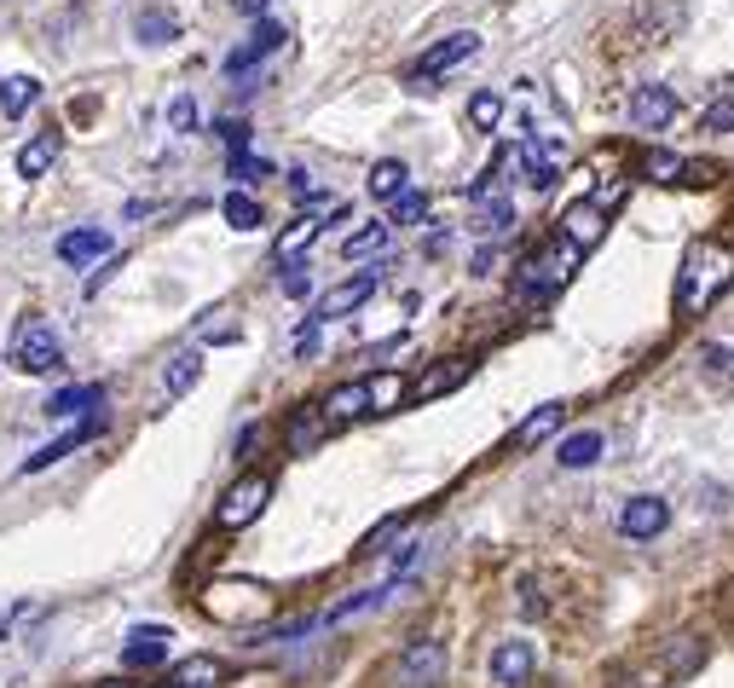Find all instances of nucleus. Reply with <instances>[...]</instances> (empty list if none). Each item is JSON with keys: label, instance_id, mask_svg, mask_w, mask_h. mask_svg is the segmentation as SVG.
<instances>
[{"label": "nucleus", "instance_id": "nucleus-1", "mask_svg": "<svg viewBox=\"0 0 734 688\" xmlns=\"http://www.w3.org/2000/svg\"><path fill=\"white\" fill-rule=\"evenodd\" d=\"M729 283H734V249H723V243H711V237H695L688 255H683V267H677V313L700 318Z\"/></svg>", "mask_w": 734, "mask_h": 688}, {"label": "nucleus", "instance_id": "nucleus-2", "mask_svg": "<svg viewBox=\"0 0 734 688\" xmlns=\"http://www.w3.org/2000/svg\"><path fill=\"white\" fill-rule=\"evenodd\" d=\"M12 364L24 376H53V371H65V341L53 336V324L40 318V313H24L18 318V330H12Z\"/></svg>", "mask_w": 734, "mask_h": 688}, {"label": "nucleus", "instance_id": "nucleus-3", "mask_svg": "<svg viewBox=\"0 0 734 688\" xmlns=\"http://www.w3.org/2000/svg\"><path fill=\"white\" fill-rule=\"evenodd\" d=\"M579 260H584V249L579 243H567L561 232L544 243V249L526 260V278H521V295H556V290H567V283H573V272H579Z\"/></svg>", "mask_w": 734, "mask_h": 688}, {"label": "nucleus", "instance_id": "nucleus-4", "mask_svg": "<svg viewBox=\"0 0 734 688\" xmlns=\"http://www.w3.org/2000/svg\"><path fill=\"white\" fill-rule=\"evenodd\" d=\"M267 498H272V480H267V475H243V480H232L226 492H220V503H214V521L226 526V533H237V526L260 521V510H267Z\"/></svg>", "mask_w": 734, "mask_h": 688}, {"label": "nucleus", "instance_id": "nucleus-5", "mask_svg": "<svg viewBox=\"0 0 734 688\" xmlns=\"http://www.w3.org/2000/svg\"><path fill=\"white\" fill-rule=\"evenodd\" d=\"M445 672H452V654H445V642H434V637H417L399 654V688H440Z\"/></svg>", "mask_w": 734, "mask_h": 688}, {"label": "nucleus", "instance_id": "nucleus-6", "mask_svg": "<svg viewBox=\"0 0 734 688\" xmlns=\"http://www.w3.org/2000/svg\"><path fill=\"white\" fill-rule=\"evenodd\" d=\"M480 53V35L475 30H457V35H445V40H434L417 65H411V81H428V75H440V70H457V65H468V58Z\"/></svg>", "mask_w": 734, "mask_h": 688}, {"label": "nucleus", "instance_id": "nucleus-7", "mask_svg": "<svg viewBox=\"0 0 734 688\" xmlns=\"http://www.w3.org/2000/svg\"><path fill=\"white\" fill-rule=\"evenodd\" d=\"M283 40H290V30L278 24V18H255V30H249V40H243V47L226 58V75H249L260 58H272Z\"/></svg>", "mask_w": 734, "mask_h": 688}, {"label": "nucleus", "instance_id": "nucleus-8", "mask_svg": "<svg viewBox=\"0 0 734 688\" xmlns=\"http://www.w3.org/2000/svg\"><path fill=\"white\" fill-rule=\"evenodd\" d=\"M371 295H376V272H353V278H341L336 290H324V295H318V313H313V318H318V324L348 318V313H359Z\"/></svg>", "mask_w": 734, "mask_h": 688}, {"label": "nucleus", "instance_id": "nucleus-9", "mask_svg": "<svg viewBox=\"0 0 734 688\" xmlns=\"http://www.w3.org/2000/svg\"><path fill=\"white\" fill-rule=\"evenodd\" d=\"M665 526H671V503L654 498V492L630 498L625 510H619V533H625V538H660Z\"/></svg>", "mask_w": 734, "mask_h": 688}, {"label": "nucleus", "instance_id": "nucleus-10", "mask_svg": "<svg viewBox=\"0 0 734 688\" xmlns=\"http://www.w3.org/2000/svg\"><path fill=\"white\" fill-rule=\"evenodd\" d=\"M533 665H538V648L521 642V637H509V642L492 648V683L498 688H521L526 677H533Z\"/></svg>", "mask_w": 734, "mask_h": 688}, {"label": "nucleus", "instance_id": "nucleus-11", "mask_svg": "<svg viewBox=\"0 0 734 688\" xmlns=\"http://www.w3.org/2000/svg\"><path fill=\"white\" fill-rule=\"evenodd\" d=\"M630 121L648 128V133L671 128V121H677V88H637L630 93Z\"/></svg>", "mask_w": 734, "mask_h": 688}, {"label": "nucleus", "instance_id": "nucleus-12", "mask_svg": "<svg viewBox=\"0 0 734 688\" xmlns=\"http://www.w3.org/2000/svg\"><path fill=\"white\" fill-rule=\"evenodd\" d=\"M561 237H567V243H579V249H596V243L607 237V209H596L590 197L567 202V214H561Z\"/></svg>", "mask_w": 734, "mask_h": 688}, {"label": "nucleus", "instance_id": "nucleus-13", "mask_svg": "<svg viewBox=\"0 0 734 688\" xmlns=\"http://www.w3.org/2000/svg\"><path fill=\"white\" fill-rule=\"evenodd\" d=\"M110 249H116V237L105 226H81V232L58 237V260H65V267H93V260H105Z\"/></svg>", "mask_w": 734, "mask_h": 688}, {"label": "nucleus", "instance_id": "nucleus-14", "mask_svg": "<svg viewBox=\"0 0 734 688\" xmlns=\"http://www.w3.org/2000/svg\"><path fill=\"white\" fill-rule=\"evenodd\" d=\"M468 371H475V359H440V364H428V371L411 382V394H405V399H440V394H452L457 382H468Z\"/></svg>", "mask_w": 734, "mask_h": 688}, {"label": "nucleus", "instance_id": "nucleus-15", "mask_svg": "<svg viewBox=\"0 0 734 688\" xmlns=\"http://www.w3.org/2000/svg\"><path fill=\"white\" fill-rule=\"evenodd\" d=\"M324 434H330V422H324L318 405H301V411L283 422V445H290V457H307L324 445Z\"/></svg>", "mask_w": 734, "mask_h": 688}, {"label": "nucleus", "instance_id": "nucleus-16", "mask_svg": "<svg viewBox=\"0 0 734 688\" xmlns=\"http://www.w3.org/2000/svg\"><path fill=\"white\" fill-rule=\"evenodd\" d=\"M318 411H324V422H330V429H336V422H353V417H371V388H364V376H359V382H341V388H330Z\"/></svg>", "mask_w": 734, "mask_h": 688}, {"label": "nucleus", "instance_id": "nucleus-17", "mask_svg": "<svg viewBox=\"0 0 734 688\" xmlns=\"http://www.w3.org/2000/svg\"><path fill=\"white\" fill-rule=\"evenodd\" d=\"M98 429H105V417H88V422H81V429H70V434H58L53 445H40V452H30L24 457V475H40V469H53V463L58 457H70L75 452V445H88Z\"/></svg>", "mask_w": 734, "mask_h": 688}, {"label": "nucleus", "instance_id": "nucleus-18", "mask_svg": "<svg viewBox=\"0 0 734 688\" xmlns=\"http://www.w3.org/2000/svg\"><path fill=\"white\" fill-rule=\"evenodd\" d=\"M121 665L128 672H156V665H168V631H133L128 648H121Z\"/></svg>", "mask_w": 734, "mask_h": 688}, {"label": "nucleus", "instance_id": "nucleus-19", "mask_svg": "<svg viewBox=\"0 0 734 688\" xmlns=\"http://www.w3.org/2000/svg\"><path fill=\"white\" fill-rule=\"evenodd\" d=\"M105 411V388L98 382H75V388H58L47 399V417H98Z\"/></svg>", "mask_w": 734, "mask_h": 688}, {"label": "nucleus", "instance_id": "nucleus-20", "mask_svg": "<svg viewBox=\"0 0 734 688\" xmlns=\"http://www.w3.org/2000/svg\"><path fill=\"white\" fill-rule=\"evenodd\" d=\"M232 665L226 660H214V654H191V660H179L174 672H168V688H214V683H226Z\"/></svg>", "mask_w": 734, "mask_h": 688}, {"label": "nucleus", "instance_id": "nucleus-21", "mask_svg": "<svg viewBox=\"0 0 734 688\" xmlns=\"http://www.w3.org/2000/svg\"><path fill=\"white\" fill-rule=\"evenodd\" d=\"M561 422H567V405H561V399H549V405H538V411L515 429V445H521V452H533V445H544L549 434L561 429Z\"/></svg>", "mask_w": 734, "mask_h": 688}, {"label": "nucleus", "instance_id": "nucleus-22", "mask_svg": "<svg viewBox=\"0 0 734 688\" xmlns=\"http://www.w3.org/2000/svg\"><path fill=\"white\" fill-rule=\"evenodd\" d=\"M387 243H394V226H387V220H364L359 232L341 237V255H348V260H376Z\"/></svg>", "mask_w": 734, "mask_h": 688}, {"label": "nucleus", "instance_id": "nucleus-23", "mask_svg": "<svg viewBox=\"0 0 734 688\" xmlns=\"http://www.w3.org/2000/svg\"><path fill=\"white\" fill-rule=\"evenodd\" d=\"M313 237H318V214H301V220H290V226L278 232V243H272V255H278V267H290V260H301L313 249Z\"/></svg>", "mask_w": 734, "mask_h": 688}, {"label": "nucleus", "instance_id": "nucleus-24", "mask_svg": "<svg viewBox=\"0 0 734 688\" xmlns=\"http://www.w3.org/2000/svg\"><path fill=\"white\" fill-rule=\"evenodd\" d=\"M58 151H65V139H58L53 128H47V133H35L30 145L18 151V174H24V179H40V174H47L53 162H58Z\"/></svg>", "mask_w": 734, "mask_h": 688}, {"label": "nucleus", "instance_id": "nucleus-25", "mask_svg": "<svg viewBox=\"0 0 734 688\" xmlns=\"http://www.w3.org/2000/svg\"><path fill=\"white\" fill-rule=\"evenodd\" d=\"M371 197H382V202H394L399 191H411V168H405L399 156H382V162H371Z\"/></svg>", "mask_w": 734, "mask_h": 688}, {"label": "nucleus", "instance_id": "nucleus-26", "mask_svg": "<svg viewBox=\"0 0 734 688\" xmlns=\"http://www.w3.org/2000/svg\"><path fill=\"white\" fill-rule=\"evenodd\" d=\"M556 463L561 469H590V463H602V434L596 429H579L556 445Z\"/></svg>", "mask_w": 734, "mask_h": 688}, {"label": "nucleus", "instance_id": "nucleus-27", "mask_svg": "<svg viewBox=\"0 0 734 688\" xmlns=\"http://www.w3.org/2000/svg\"><path fill=\"white\" fill-rule=\"evenodd\" d=\"M202 382V353L197 348H186V353H174L168 359V371H162V388H168V399H179V394H191Z\"/></svg>", "mask_w": 734, "mask_h": 688}, {"label": "nucleus", "instance_id": "nucleus-28", "mask_svg": "<svg viewBox=\"0 0 734 688\" xmlns=\"http://www.w3.org/2000/svg\"><path fill=\"white\" fill-rule=\"evenodd\" d=\"M133 35L145 40V47H168V40L179 35V18L168 7H145V12L133 18Z\"/></svg>", "mask_w": 734, "mask_h": 688}, {"label": "nucleus", "instance_id": "nucleus-29", "mask_svg": "<svg viewBox=\"0 0 734 688\" xmlns=\"http://www.w3.org/2000/svg\"><path fill=\"white\" fill-rule=\"evenodd\" d=\"M35 98H40L35 75H0V116H24Z\"/></svg>", "mask_w": 734, "mask_h": 688}, {"label": "nucleus", "instance_id": "nucleus-30", "mask_svg": "<svg viewBox=\"0 0 734 688\" xmlns=\"http://www.w3.org/2000/svg\"><path fill=\"white\" fill-rule=\"evenodd\" d=\"M220 214H226V226H232V232H255L260 220H267L249 191H226V197H220Z\"/></svg>", "mask_w": 734, "mask_h": 688}, {"label": "nucleus", "instance_id": "nucleus-31", "mask_svg": "<svg viewBox=\"0 0 734 688\" xmlns=\"http://www.w3.org/2000/svg\"><path fill=\"white\" fill-rule=\"evenodd\" d=\"M364 388H371V417H376V411H394V405H399L405 394H411L399 371H376V376H364Z\"/></svg>", "mask_w": 734, "mask_h": 688}, {"label": "nucleus", "instance_id": "nucleus-32", "mask_svg": "<svg viewBox=\"0 0 734 688\" xmlns=\"http://www.w3.org/2000/svg\"><path fill=\"white\" fill-rule=\"evenodd\" d=\"M475 232H480V237H509V232H515V202H509V197H492V202L475 214Z\"/></svg>", "mask_w": 734, "mask_h": 688}, {"label": "nucleus", "instance_id": "nucleus-33", "mask_svg": "<svg viewBox=\"0 0 734 688\" xmlns=\"http://www.w3.org/2000/svg\"><path fill=\"white\" fill-rule=\"evenodd\" d=\"M688 162L677 151H642V179H654V186H671V179H683Z\"/></svg>", "mask_w": 734, "mask_h": 688}, {"label": "nucleus", "instance_id": "nucleus-34", "mask_svg": "<svg viewBox=\"0 0 734 688\" xmlns=\"http://www.w3.org/2000/svg\"><path fill=\"white\" fill-rule=\"evenodd\" d=\"M700 660H706L700 637H677V642L665 648V672H671V677H688V672H700Z\"/></svg>", "mask_w": 734, "mask_h": 688}, {"label": "nucleus", "instance_id": "nucleus-35", "mask_svg": "<svg viewBox=\"0 0 734 688\" xmlns=\"http://www.w3.org/2000/svg\"><path fill=\"white\" fill-rule=\"evenodd\" d=\"M428 220V197L422 191H399L394 202H387V226H422Z\"/></svg>", "mask_w": 734, "mask_h": 688}, {"label": "nucleus", "instance_id": "nucleus-36", "mask_svg": "<svg viewBox=\"0 0 734 688\" xmlns=\"http://www.w3.org/2000/svg\"><path fill=\"white\" fill-rule=\"evenodd\" d=\"M498 121H503V98L498 93H475V98H468V128H475V133H492Z\"/></svg>", "mask_w": 734, "mask_h": 688}, {"label": "nucleus", "instance_id": "nucleus-37", "mask_svg": "<svg viewBox=\"0 0 734 688\" xmlns=\"http://www.w3.org/2000/svg\"><path fill=\"white\" fill-rule=\"evenodd\" d=\"M382 602H387V584H376V591H359L353 602H336V607H330V625H348V619L371 614V607H382Z\"/></svg>", "mask_w": 734, "mask_h": 688}, {"label": "nucleus", "instance_id": "nucleus-38", "mask_svg": "<svg viewBox=\"0 0 734 688\" xmlns=\"http://www.w3.org/2000/svg\"><path fill=\"white\" fill-rule=\"evenodd\" d=\"M232 179H243V186H249V179H272V162L249 156V151H232Z\"/></svg>", "mask_w": 734, "mask_h": 688}, {"label": "nucleus", "instance_id": "nucleus-39", "mask_svg": "<svg viewBox=\"0 0 734 688\" xmlns=\"http://www.w3.org/2000/svg\"><path fill=\"white\" fill-rule=\"evenodd\" d=\"M168 128L174 133H197V98L191 93H179L174 105H168Z\"/></svg>", "mask_w": 734, "mask_h": 688}, {"label": "nucleus", "instance_id": "nucleus-40", "mask_svg": "<svg viewBox=\"0 0 734 688\" xmlns=\"http://www.w3.org/2000/svg\"><path fill=\"white\" fill-rule=\"evenodd\" d=\"M214 133H220V145H226V151H249V121L226 116V121H214Z\"/></svg>", "mask_w": 734, "mask_h": 688}, {"label": "nucleus", "instance_id": "nucleus-41", "mask_svg": "<svg viewBox=\"0 0 734 688\" xmlns=\"http://www.w3.org/2000/svg\"><path fill=\"white\" fill-rule=\"evenodd\" d=\"M700 128H706V133H734V93H729V98H718V105L706 110Z\"/></svg>", "mask_w": 734, "mask_h": 688}, {"label": "nucleus", "instance_id": "nucleus-42", "mask_svg": "<svg viewBox=\"0 0 734 688\" xmlns=\"http://www.w3.org/2000/svg\"><path fill=\"white\" fill-rule=\"evenodd\" d=\"M283 295H295V301H307V290H313V272L307 267H301V260H290V267H283Z\"/></svg>", "mask_w": 734, "mask_h": 688}, {"label": "nucleus", "instance_id": "nucleus-43", "mask_svg": "<svg viewBox=\"0 0 734 688\" xmlns=\"http://www.w3.org/2000/svg\"><path fill=\"white\" fill-rule=\"evenodd\" d=\"M313 353H318V318H307L295 330V359H313Z\"/></svg>", "mask_w": 734, "mask_h": 688}, {"label": "nucleus", "instance_id": "nucleus-44", "mask_svg": "<svg viewBox=\"0 0 734 688\" xmlns=\"http://www.w3.org/2000/svg\"><path fill=\"white\" fill-rule=\"evenodd\" d=\"M619 197H625V179H607V186H602L596 197H590V202H596V209H614Z\"/></svg>", "mask_w": 734, "mask_h": 688}, {"label": "nucleus", "instance_id": "nucleus-45", "mask_svg": "<svg viewBox=\"0 0 734 688\" xmlns=\"http://www.w3.org/2000/svg\"><path fill=\"white\" fill-rule=\"evenodd\" d=\"M290 191H301V197H313V174H307V168H290Z\"/></svg>", "mask_w": 734, "mask_h": 688}, {"label": "nucleus", "instance_id": "nucleus-46", "mask_svg": "<svg viewBox=\"0 0 734 688\" xmlns=\"http://www.w3.org/2000/svg\"><path fill=\"white\" fill-rule=\"evenodd\" d=\"M267 7H272V0H237L243 18H267Z\"/></svg>", "mask_w": 734, "mask_h": 688}, {"label": "nucleus", "instance_id": "nucleus-47", "mask_svg": "<svg viewBox=\"0 0 734 688\" xmlns=\"http://www.w3.org/2000/svg\"><path fill=\"white\" fill-rule=\"evenodd\" d=\"M93 688H139V683H128V677H110V683H93Z\"/></svg>", "mask_w": 734, "mask_h": 688}, {"label": "nucleus", "instance_id": "nucleus-48", "mask_svg": "<svg viewBox=\"0 0 734 688\" xmlns=\"http://www.w3.org/2000/svg\"><path fill=\"white\" fill-rule=\"evenodd\" d=\"M7 625H12V614H7V607H0V637H7Z\"/></svg>", "mask_w": 734, "mask_h": 688}]
</instances>
